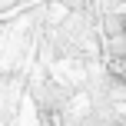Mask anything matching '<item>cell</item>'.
Returning <instances> with one entry per match:
<instances>
[{"instance_id":"1","label":"cell","mask_w":126,"mask_h":126,"mask_svg":"<svg viewBox=\"0 0 126 126\" xmlns=\"http://www.w3.org/2000/svg\"><path fill=\"white\" fill-rule=\"evenodd\" d=\"M110 73L126 83V57H113V60H110Z\"/></svg>"}]
</instances>
